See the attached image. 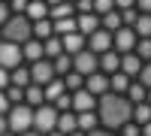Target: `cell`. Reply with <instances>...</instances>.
<instances>
[{
    "label": "cell",
    "instance_id": "cell-1",
    "mask_svg": "<svg viewBox=\"0 0 151 136\" xmlns=\"http://www.w3.org/2000/svg\"><path fill=\"white\" fill-rule=\"evenodd\" d=\"M130 115H133V103H130L124 94L106 91V94L97 97V118H100V127H106V130H121V127L130 121Z\"/></svg>",
    "mask_w": 151,
    "mask_h": 136
},
{
    "label": "cell",
    "instance_id": "cell-2",
    "mask_svg": "<svg viewBox=\"0 0 151 136\" xmlns=\"http://www.w3.org/2000/svg\"><path fill=\"white\" fill-rule=\"evenodd\" d=\"M0 33H3V40H9V42L24 45L27 40H33V21L24 15V12H12V15L0 24Z\"/></svg>",
    "mask_w": 151,
    "mask_h": 136
},
{
    "label": "cell",
    "instance_id": "cell-3",
    "mask_svg": "<svg viewBox=\"0 0 151 136\" xmlns=\"http://www.w3.org/2000/svg\"><path fill=\"white\" fill-rule=\"evenodd\" d=\"M6 124H9V133H24V130H33V106L27 103H12L9 112H6Z\"/></svg>",
    "mask_w": 151,
    "mask_h": 136
},
{
    "label": "cell",
    "instance_id": "cell-4",
    "mask_svg": "<svg viewBox=\"0 0 151 136\" xmlns=\"http://www.w3.org/2000/svg\"><path fill=\"white\" fill-rule=\"evenodd\" d=\"M58 127V109L52 103H42V106H33V130H40L42 136L52 133Z\"/></svg>",
    "mask_w": 151,
    "mask_h": 136
},
{
    "label": "cell",
    "instance_id": "cell-5",
    "mask_svg": "<svg viewBox=\"0 0 151 136\" xmlns=\"http://www.w3.org/2000/svg\"><path fill=\"white\" fill-rule=\"evenodd\" d=\"M136 30L133 27H127V24H121L118 30H112V48H115L118 55H127V52H133V45H136Z\"/></svg>",
    "mask_w": 151,
    "mask_h": 136
},
{
    "label": "cell",
    "instance_id": "cell-6",
    "mask_svg": "<svg viewBox=\"0 0 151 136\" xmlns=\"http://www.w3.org/2000/svg\"><path fill=\"white\" fill-rule=\"evenodd\" d=\"M73 70L82 73V76H91V73L100 70V55H94L91 48H82V52L73 55Z\"/></svg>",
    "mask_w": 151,
    "mask_h": 136
},
{
    "label": "cell",
    "instance_id": "cell-7",
    "mask_svg": "<svg viewBox=\"0 0 151 136\" xmlns=\"http://www.w3.org/2000/svg\"><path fill=\"white\" fill-rule=\"evenodd\" d=\"M52 79H58L52 58H40V60L30 64V85H45V82H52Z\"/></svg>",
    "mask_w": 151,
    "mask_h": 136
},
{
    "label": "cell",
    "instance_id": "cell-8",
    "mask_svg": "<svg viewBox=\"0 0 151 136\" xmlns=\"http://www.w3.org/2000/svg\"><path fill=\"white\" fill-rule=\"evenodd\" d=\"M24 60L21 55V45L18 42H9V40H0V67H6V70H15L18 64Z\"/></svg>",
    "mask_w": 151,
    "mask_h": 136
},
{
    "label": "cell",
    "instance_id": "cell-9",
    "mask_svg": "<svg viewBox=\"0 0 151 136\" xmlns=\"http://www.w3.org/2000/svg\"><path fill=\"white\" fill-rule=\"evenodd\" d=\"M85 48H91L94 55H103L112 48V30H103V27H97L85 36Z\"/></svg>",
    "mask_w": 151,
    "mask_h": 136
},
{
    "label": "cell",
    "instance_id": "cell-10",
    "mask_svg": "<svg viewBox=\"0 0 151 136\" xmlns=\"http://www.w3.org/2000/svg\"><path fill=\"white\" fill-rule=\"evenodd\" d=\"M85 88L88 91H91L94 97H100V94H106L109 91V76H106V73H91V76H85Z\"/></svg>",
    "mask_w": 151,
    "mask_h": 136
},
{
    "label": "cell",
    "instance_id": "cell-11",
    "mask_svg": "<svg viewBox=\"0 0 151 136\" xmlns=\"http://www.w3.org/2000/svg\"><path fill=\"white\" fill-rule=\"evenodd\" d=\"M85 109H97V97L88 88H79L73 91V112H85Z\"/></svg>",
    "mask_w": 151,
    "mask_h": 136
},
{
    "label": "cell",
    "instance_id": "cell-12",
    "mask_svg": "<svg viewBox=\"0 0 151 136\" xmlns=\"http://www.w3.org/2000/svg\"><path fill=\"white\" fill-rule=\"evenodd\" d=\"M142 64H145V60H142L139 55H136V52H127V55H121V73H127L130 79H136V76H139Z\"/></svg>",
    "mask_w": 151,
    "mask_h": 136
},
{
    "label": "cell",
    "instance_id": "cell-13",
    "mask_svg": "<svg viewBox=\"0 0 151 136\" xmlns=\"http://www.w3.org/2000/svg\"><path fill=\"white\" fill-rule=\"evenodd\" d=\"M76 27H79V33H91V30H97L100 27V15L97 12H79V15H76Z\"/></svg>",
    "mask_w": 151,
    "mask_h": 136
},
{
    "label": "cell",
    "instance_id": "cell-14",
    "mask_svg": "<svg viewBox=\"0 0 151 136\" xmlns=\"http://www.w3.org/2000/svg\"><path fill=\"white\" fill-rule=\"evenodd\" d=\"M60 45H64V52H67V55L82 52V48H85V33H79V30L64 33V36H60Z\"/></svg>",
    "mask_w": 151,
    "mask_h": 136
},
{
    "label": "cell",
    "instance_id": "cell-15",
    "mask_svg": "<svg viewBox=\"0 0 151 136\" xmlns=\"http://www.w3.org/2000/svg\"><path fill=\"white\" fill-rule=\"evenodd\" d=\"M100 70H103L106 76H109V73H118V70H121V55L115 52V48H109V52L100 55Z\"/></svg>",
    "mask_w": 151,
    "mask_h": 136
},
{
    "label": "cell",
    "instance_id": "cell-16",
    "mask_svg": "<svg viewBox=\"0 0 151 136\" xmlns=\"http://www.w3.org/2000/svg\"><path fill=\"white\" fill-rule=\"evenodd\" d=\"M76 124H79V130H94V127H100V118H97V112L94 109H85V112H76Z\"/></svg>",
    "mask_w": 151,
    "mask_h": 136
},
{
    "label": "cell",
    "instance_id": "cell-17",
    "mask_svg": "<svg viewBox=\"0 0 151 136\" xmlns=\"http://www.w3.org/2000/svg\"><path fill=\"white\" fill-rule=\"evenodd\" d=\"M64 91H67V88H64V79H52V82L42 85V97H45V103H55Z\"/></svg>",
    "mask_w": 151,
    "mask_h": 136
},
{
    "label": "cell",
    "instance_id": "cell-18",
    "mask_svg": "<svg viewBox=\"0 0 151 136\" xmlns=\"http://www.w3.org/2000/svg\"><path fill=\"white\" fill-rule=\"evenodd\" d=\"M24 15H27L30 21L48 18V3H45V0H30V3H27V9H24Z\"/></svg>",
    "mask_w": 151,
    "mask_h": 136
},
{
    "label": "cell",
    "instance_id": "cell-19",
    "mask_svg": "<svg viewBox=\"0 0 151 136\" xmlns=\"http://www.w3.org/2000/svg\"><path fill=\"white\" fill-rule=\"evenodd\" d=\"M127 85H130V76L127 73H109V91H115V94H127Z\"/></svg>",
    "mask_w": 151,
    "mask_h": 136
},
{
    "label": "cell",
    "instance_id": "cell-20",
    "mask_svg": "<svg viewBox=\"0 0 151 136\" xmlns=\"http://www.w3.org/2000/svg\"><path fill=\"white\" fill-rule=\"evenodd\" d=\"M70 15H76V6L70 3V0H60V3H55V6H48V18H70Z\"/></svg>",
    "mask_w": 151,
    "mask_h": 136
},
{
    "label": "cell",
    "instance_id": "cell-21",
    "mask_svg": "<svg viewBox=\"0 0 151 136\" xmlns=\"http://www.w3.org/2000/svg\"><path fill=\"white\" fill-rule=\"evenodd\" d=\"M21 55H24V60H30V64H33V60H40V58H45V55H42V42H40V40H27V42L21 45Z\"/></svg>",
    "mask_w": 151,
    "mask_h": 136
},
{
    "label": "cell",
    "instance_id": "cell-22",
    "mask_svg": "<svg viewBox=\"0 0 151 136\" xmlns=\"http://www.w3.org/2000/svg\"><path fill=\"white\" fill-rule=\"evenodd\" d=\"M121 12L118 9H109V12H103V15H100V27H103V30H118L121 27Z\"/></svg>",
    "mask_w": 151,
    "mask_h": 136
},
{
    "label": "cell",
    "instance_id": "cell-23",
    "mask_svg": "<svg viewBox=\"0 0 151 136\" xmlns=\"http://www.w3.org/2000/svg\"><path fill=\"white\" fill-rule=\"evenodd\" d=\"M9 85H21V88H27L30 85V67H15V70H9Z\"/></svg>",
    "mask_w": 151,
    "mask_h": 136
},
{
    "label": "cell",
    "instance_id": "cell-24",
    "mask_svg": "<svg viewBox=\"0 0 151 136\" xmlns=\"http://www.w3.org/2000/svg\"><path fill=\"white\" fill-rule=\"evenodd\" d=\"M52 64H55V76L60 79V76H67V73L73 70V55H67V52H60L58 58H52Z\"/></svg>",
    "mask_w": 151,
    "mask_h": 136
},
{
    "label": "cell",
    "instance_id": "cell-25",
    "mask_svg": "<svg viewBox=\"0 0 151 136\" xmlns=\"http://www.w3.org/2000/svg\"><path fill=\"white\" fill-rule=\"evenodd\" d=\"M79 124H76V112L73 109H67V112H58V127L55 130H60V133H70V130H76Z\"/></svg>",
    "mask_w": 151,
    "mask_h": 136
},
{
    "label": "cell",
    "instance_id": "cell-26",
    "mask_svg": "<svg viewBox=\"0 0 151 136\" xmlns=\"http://www.w3.org/2000/svg\"><path fill=\"white\" fill-rule=\"evenodd\" d=\"M52 30H55V36H64V33L79 30V27H76V15H70V18H55V21H52Z\"/></svg>",
    "mask_w": 151,
    "mask_h": 136
},
{
    "label": "cell",
    "instance_id": "cell-27",
    "mask_svg": "<svg viewBox=\"0 0 151 136\" xmlns=\"http://www.w3.org/2000/svg\"><path fill=\"white\" fill-rule=\"evenodd\" d=\"M24 103H27V106H42L45 103L42 85H27V88H24Z\"/></svg>",
    "mask_w": 151,
    "mask_h": 136
},
{
    "label": "cell",
    "instance_id": "cell-28",
    "mask_svg": "<svg viewBox=\"0 0 151 136\" xmlns=\"http://www.w3.org/2000/svg\"><path fill=\"white\" fill-rule=\"evenodd\" d=\"M133 30H136V36H151V12H139L136 15Z\"/></svg>",
    "mask_w": 151,
    "mask_h": 136
},
{
    "label": "cell",
    "instance_id": "cell-29",
    "mask_svg": "<svg viewBox=\"0 0 151 136\" xmlns=\"http://www.w3.org/2000/svg\"><path fill=\"white\" fill-rule=\"evenodd\" d=\"M130 121H136V124H145V121H151V103H133V115Z\"/></svg>",
    "mask_w": 151,
    "mask_h": 136
},
{
    "label": "cell",
    "instance_id": "cell-30",
    "mask_svg": "<svg viewBox=\"0 0 151 136\" xmlns=\"http://www.w3.org/2000/svg\"><path fill=\"white\" fill-rule=\"evenodd\" d=\"M55 30H52V18H40V21H33V40H48Z\"/></svg>",
    "mask_w": 151,
    "mask_h": 136
},
{
    "label": "cell",
    "instance_id": "cell-31",
    "mask_svg": "<svg viewBox=\"0 0 151 136\" xmlns=\"http://www.w3.org/2000/svg\"><path fill=\"white\" fill-rule=\"evenodd\" d=\"M60 52H64V45H60V36H48V40H42V55L45 58H58Z\"/></svg>",
    "mask_w": 151,
    "mask_h": 136
},
{
    "label": "cell",
    "instance_id": "cell-32",
    "mask_svg": "<svg viewBox=\"0 0 151 136\" xmlns=\"http://www.w3.org/2000/svg\"><path fill=\"white\" fill-rule=\"evenodd\" d=\"M145 94H148L145 85L130 79V85H127V100H130V103H142V100H145Z\"/></svg>",
    "mask_w": 151,
    "mask_h": 136
},
{
    "label": "cell",
    "instance_id": "cell-33",
    "mask_svg": "<svg viewBox=\"0 0 151 136\" xmlns=\"http://www.w3.org/2000/svg\"><path fill=\"white\" fill-rule=\"evenodd\" d=\"M60 79H64V88H67V91H79V88H85V76H82V73H76V70H70L67 76H60Z\"/></svg>",
    "mask_w": 151,
    "mask_h": 136
},
{
    "label": "cell",
    "instance_id": "cell-34",
    "mask_svg": "<svg viewBox=\"0 0 151 136\" xmlns=\"http://www.w3.org/2000/svg\"><path fill=\"white\" fill-rule=\"evenodd\" d=\"M133 52L139 55L142 60H151V36H139L136 45H133Z\"/></svg>",
    "mask_w": 151,
    "mask_h": 136
},
{
    "label": "cell",
    "instance_id": "cell-35",
    "mask_svg": "<svg viewBox=\"0 0 151 136\" xmlns=\"http://www.w3.org/2000/svg\"><path fill=\"white\" fill-rule=\"evenodd\" d=\"M6 100L9 103H24V88H21V85H6Z\"/></svg>",
    "mask_w": 151,
    "mask_h": 136
},
{
    "label": "cell",
    "instance_id": "cell-36",
    "mask_svg": "<svg viewBox=\"0 0 151 136\" xmlns=\"http://www.w3.org/2000/svg\"><path fill=\"white\" fill-rule=\"evenodd\" d=\"M52 106L58 109V112H67V109H73V94H70V91H64V94H60Z\"/></svg>",
    "mask_w": 151,
    "mask_h": 136
},
{
    "label": "cell",
    "instance_id": "cell-37",
    "mask_svg": "<svg viewBox=\"0 0 151 136\" xmlns=\"http://www.w3.org/2000/svg\"><path fill=\"white\" fill-rule=\"evenodd\" d=\"M121 136H142V127L136 124V121H127V124L121 127Z\"/></svg>",
    "mask_w": 151,
    "mask_h": 136
},
{
    "label": "cell",
    "instance_id": "cell-38",
    "mask_svg": "<svg viewBox=\"0 0 151 136\" xmlns=\"http://www.w3.org/2000/svg\"><path fill=\"white\" fill-rule=\"evenodd\" d=\"M139 82L145 85V88H151V60H145L142 70H139Z\"/></svg>",
    "mask_w": 151,
    "mask_h": 136
},
{
    "label": "cell",
    "instance_id": "cell-39",
    "mask_svg": "<svg viewBox=\"0 0 151 136\" xmlns=\"http://www.w3.org/2000/svg\"><path fill=\"white\" fill-rule=\"evenodd\" d=\"M109 9H115V0H94V12L97 15H103V12H109Z\"/></svg>",
    "mask_w": 151,
    "mask_h": 136
},
{
    "label": "cell",
    "instance_id": "cell-40",
    "mask_svg": "<svg viewBox=\"0 0 151 136\" xmlns=\"http://www.w3.org/2000/svg\"><path fill=\"white\" fill-rule=\"evenodd\" d=\"M85 136H118L115 130H106V127H94V130H88Z\"/></svg>",
    "mask_w": 151,
    "mask_h": 136
},
{
    "label": "cell",
    "instance_id": "cell-41",
    "mask_svg": "<svg viewBox=\"0 0 151 136\" xmlns=\"http://www.w3.org/2000/svg\"><path fill=\"white\" fill-rule=\"evenodd\" d=\"M27 3H30V0H9V9H12V12H24Z\"/></svg>",
    "mask_w": 151,
    "mask_h": 136
},
{
    "label": "cell",
    "instance_id": "cell-42",
    "mask_svg": "<svg viewBox=\"0 0 151 136\" xmlns=\"http://www.w3.org/2000/svg\"><path fill=\"white\" fill-rule=\"evenodd\" d=\"M12 15V9H9V3H3V0H0V24H3L6 18Z\"/></svg>",
    "mask_w": 151,
    "mask_h": 136
},
{
    "label": "cell",
    "instance_id": "cell-43",
    "mask_svg": "<svg viewBox=\"0 0 151 136\" xmlns=\"http://www.w3.org/2000/svg\"><path fill=\"white\" fill-rule=\"evenodd\" d=\"M9 106H12V103L6 100V91H0V115H6V112H9Z\"/></svg>",
    "mask_w": 151,
    "mask_h": 136
},
{
    "label": "cell",
    "instance_id": "cell-44",
    "mask_svg": "<svg viewBox=\"0 0 151 136\" xmlns=\"http://www.w3.org/2000/svg\"><path fill=\"white\" fill-rule=\"evenodd\" d=\"M6 85H9V70H6V67H0V91H3Z\"/></svg>",
    "mask_w": 151,
    "mask_h": 136
},
{
    "label": "cell",
    "instance_id": "cell-45",
    "mask_svg": "<svg viewBox=\"0 0 151 136\" xmlns=\"http://www.w3.org/2000/svg\"><path fill=\"white\" fill-rule=\"evenodd\" d=\"M136 9H139V12H151V0H136V3H133Z\"/></svg>",
    "mask_w": 151,
    "mask_h": 136
},
{
    "label": "cell",
    "instance_id": "cell-46",
    "mask_svg": "<svg viewBox=\"0 0 151 136\" xmlns=\"http://www.w3.org/2000/svg\"><path fill=\"white\" fill-rule=\"evenodd\" d=\"M136 0H115V9H127V6H133Z\"/></svg>",
    "mask_w": 151,
    "mask_h": 136
},
{
    "label": "cell",
    "instance_id": "cell-47",
    "mask_svg": "<svg viewBox=\"0 0 151 136\" xmlns=\"http://www.w3.org/2000/svg\"><path fill=\"white\" fill-rule=\"evenodd\" d=\"M9 133V124H6V115H0V136Z\"/></svg>",
    "mask_w": 151,
    "mask_h": 136
},
{
    "label": "cell",
    "instance_id": "cell-48",
    "mask_svg": "<svg viewBox=\"0 0 151 136\" xmlns=\"http://www.w3.org/2000/svg\"><path fill=\"white\" fill-rule=\"evenodd\" d=\"M142 127V136H151V121H145V124H139Z\"/></svg>",
    "mask_w": 151,
    "mask_h": 136
},
{
    "label": "cell",
    "instance_id": "cell-49",
    "mask_svg": "<svg viewBox=\"0 0 151 136\" xmlns=\"http://www.w3.org/2000/svg\"><path fill=\"white\" fill-rule=\"evenodd\" d=\"M18 136H42L40 130H24V133H18Z\"/></svg>",
    "mask_w": 151,
    "mask_h": 136
},
{
    "label": "cell",
    "instance_id": "cell-50",
    "mask_svg": "<svg viewBox=\"0 0 151 136\" xmlns=\"http://www.w3.org/2000/svg\"><path fill=\"white\" fill-rule=\"evenodd\" d=\"M67 136H85V130H79V127H76V130H70Z\"/></svg>",
    "mask_w": 151,
    "mask_h": 136
},
{
    "label": "cell",
    "instance_id": "cell-51",
    "mask_svg": "<svg viewBox=\"0 0 151 136\" xmlns=\"http://www.w3.org/2000/svg\"><path fill=\"white\" fill-rule=\"evenodd\" d=\"M45 136H67V133H60V130H52V133H45Z\"/></svg>",
    "mask_w": 151,
    "mask_h": 136
},
{
    "label": "cell",
    "instance_id": "cell-52",
    "mask_svg": "<svg viewBox=\"0 0 151 136\" xmlns=\"http://www.w3.org/2000/svg\"><path fill=\"white\" fill-rule=\"evenodd\" d=\"M145 103H151V88H148V94H145Z\"/></svg>",
    "mask_w": 151,
    "mask_h": 136
},
{
    "label": "cell",
    "instance_id": "cell-53",
    "mask_svg": "<svg viewBox=\"0 0 151 136\" xmlns=\"http://www.w3.org/2000/svg\"><path fill=\"white\" fill-rule=\"evenodd\" d=\"M45 3H48V6H55V3H60V0H45Z\"/></svg>",
    "mask_w": 151,
    "mask_h": 136
},
{
    "label": "cell",
    "instance_id": "cell-54",
    "mask_svg": "<svg viewBox=\"0 0 151 136\" xmlns=\"http://www.w3.org/2000/svg\"><path fill=\"white\" fill-rule=\"evenodd\" d=\"M3 136H15V133H3Z\"/></svg>",
    "mask_w": 151,
    "mask_h": 136
},
{
    "label": "cell",
    "instance_id": "cell-55",
    "mask_svg": "<svg viewBox=\"0 0 151 136\" xmlns=\"http://www.w3.org/2000/svg\"><path fill=\"white\" fill-rule=\"evenodd\" d=\"M0 40H3V33H0Z\"/></svg>",
    "mask_w": 151,
    "mask_h": 136
},
{
    "label": "cell",
    "instance_id": "cell-56",
    "mask_svg": "<svg viewBox=\"0 0 151 136\" xmlns=\"http://www.w3.org/2000/svg\"><path fill=\"white\" fill-rule=\"evenodd\" d=\"M70 3H76V0H70Z\"/></svg>",
    "mask_w": 151,
    "mask_h": 136
},
{
    "label": "cell",
    "instance_id": "cell-57",
    "mask_svg": "<svg viewBox=\"0 0 151 136\" xmlns=\"http://www.w3.org/2000/svg\"><path fill=\"white\" fill-rule=\"evenodd\" d=\"M3 3H9V0H3Z\"/></svg>",
    "mask_w": 151,
    "mask_h": 136
}]
</instances>
